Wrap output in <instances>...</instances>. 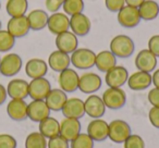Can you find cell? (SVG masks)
<instances>
[{
    "instance_id": "1",
    "label": "cell",
    "mask_w": 159,
    "mask_h": 148,
    "mask_svg": "<svg viewBox=\"0 0 159 148\" xmlns=\"http://www.w3.org/2000/svg\"><path fill=\"white\" fill-rule=\"evenodd\" d=\"M109 50L117 58L126 59L134 53L135 44L133 39L128 35H117L111 39Z\"/></svg>"
},
{
    "instance_id": "2",
    "label": "cell",
    "mask_w": 159,
    "mask_h": 148,
    "mask_svg": "<svg viewBox=\"0 0 159 148\" xmlns=\"http://www.w3.org/2000/svg\"><path fill=\"white\" fill-rule=\"evenodd\" d=\"M71 64L79 70H89L95 65L96 53L89 48H77L70 56Z\"/></svg>"
},
{
    "instance_id": "3",
    "label": "cell",
    "mask_w": 159,
    "mask_h": 148,
    "mask_svg": "<svg viewBox=\"0 0 159 148\" xmlns=\"http://www.w3.org/2000/svg\"><path fill=\"white\" fill-rule=\"evenodd\" d=\"M102 99L106 108L111 109V110H119L125 105L126 94L121 87L120 88L109 87L102 93Z\"/></svg>"
},
{
    "instance_id": "4",
    "label": "cell",
    "mask_w": 159,
    "mask_h": 148,
    "mask_svg": "<svg viewBox=\"0 0 159 148\" xmlns=\"http://www.w3.org/2000/svg\"><path fill=\"white\" fill-rule=\"evenodd\" d=\"M22 66V58L18 53H7L0 61V74L6 78H12L20 72Z\"/></svg>"
},
{
    "instance_id": "5",
    "label": "cell",
    "mask_w": 159,
    "mask_h": 148,
    "mask_svg": "<svg viewBox=\"0 0 159 148\" xmlns=\"http://www.w3.org/2000/svg\"><path fill=\"white\" fill-rule=\"evenodd\" d=\"M109 125V132H108V138L111 141L117 144H123L124 141L132 134L131 126L123 120H112Z\"/></svg>"
},
{
    "instance_id": "6",
    "label": "cell",
    "mask_w": 159,
    "mask_h": 148,
    "mask_svg": "<svg viewBox=\"0 0 159 148\" xmlns=\"http://www.w3.org/2000/svg\"><path fill=\"white\" fill-rule=\"evenodd\" d=\"M79 80L80 75L76 71L68 68L59 73L58 84L60 89H62L64 93H74L76 89H79Z\"/></svg>"
},
{
    "instance_id": "7",
    "label": "cell",
    "mask_w": 159,
    "mask_h": 148,
    "mask_svg": "<svg viewBox=\"0 0 159 148\" xmlns=\"http://www.w3.org/2000/svg\"><path fill=\"white\" fill-rule=\"evenodd\" d=\"M102 84V78L94 72H86L82 75H80L79 89L83 94L92 95V94L96 93L97 91H99Z\"/></svg>"
},
{
    "instance_id": "8",
    "label": "cell",
    "mask_w": 159,
    "mask_h": 148,
    "mask_svg": "<svg viewBox=\"0 0 159 148\" xmlns=\"http://www.w3.org/2000/svg\"><path fill=\"white\" fill-rule=\"evenodd\" d=\"M118 22L122 27L125 29H133L136 27L141 22V16L139 13V9L131 6H124L119 12H118Z\"/></svg>"
},
{
    "instance_id": "9",
    "label": "cell",
    "mask_w": 159,
    "mask_h": 148,
    "mask_svg": "<svg viewBox=\"0 0 159 148\" xmlns=\"http://www.w3.org/2000/svg\"><path fill=\"white\" fill-rule=\"evenodd\" d=\"M50 91V82L46 78H34L29 83V96L32 100H45Z\"/></svg>"
},
{
    "instance_id": "10",
    "label": "cell",
    "mask_w": 159,
    "mask_h": 148,
    "mask_svg": "<svg viewBox=\"0 0 159 148\" xmlns=\"http://www.w3.org/2000/svg\"><path fill=\"white\" fill-rule=\"evenodd\" d=\"M128 78L129 72L122 65H115L109 71H107L106 76H105L106 84L109 87H116V88H120L123 85H125V83L128 82Z\"/></svg>"
},
{
    "instance_id": "11",
    "label": "cell",
    "mask_w": 159,
    "mask_h": 148,
    "mask_svg": "<svg viewBox=\"0 0 159 148\" xmlns=\"http://www.w3.org/2000/svg\"><path fill=\"white\" fill-rule=\"evenodd\" d=\"M85 114L92 119H100L106 112V106L102 101V97L98 95L92 94L84 100Z\"/></svg>"
},
{
    "instance_id": "12",
    "label": "cell",
    "mask_w": 159,
    "mask_h": 148,
    "mask_svg": "<svg viewBox=\"0 0 159 148\" xmlns=\"http://www.w3.org/2000/svg\"><path fill=\"white\" fill-rule=\"evenodd\" d=\"M47 27L50 33L57 36L70 29V18L64 12H55L49 16Z\"/></svg>"
},
{
    "instance_id": "13",
    "label": "cell",
    "mask_w": 159,
    "mask_h": 148,
    "mask_svg": "<svg viewBox=\"0 0 159 148\" xmlns=\"http://www.w3.org/2000/svg\"><path fill=\"white\" fill-rule=\"evenodd\" d=\"M50 115V109L45 100H32L27 104V118L31 121L39 123Z\"/></svg>"
},
{
    "instance_id": "14",
    "label": "cell",
    "mask_w": 159,
    "mask_h": 148,
    "mask_svg": "<svg viewBox=\"0 0 159 148\" xmlns=\"http://www.w3.org/2000/svg\"><path fill=\"white\" fill-rule=\"evenodd\" d=\"M134 63L139 71L147 73L154 72L157 66V57L148 49H143L136 55Z\"/></svg>"
},
{
    "instance_id": "15",
    "label": "cell",
    "mask_w": 159,
    "mask_h": 148,
    "mask_svg": "<svg viewBox=\"0 0 159 148\" xmlns=\"http://www.w3.org/2000/svg\"><path fill=\"white\" fill-rule=\"evenodd\" d=\"M56 47L58 50L68 55L75 51L79 47V39L75 34L71 31H66L56 36Z\"/></svg>"
},
{
    "instance_id": "16",
    "label": "cell",
    "mask_w": 159,
    "mask_h": 148,
    "mask_svg": "<svg viewBox=\"0 0 159 148\" xmlns=\"http://www.w3.org/2000/svg\"><path fill=\"white\" fill-rule=\"evenodd\" d=\"M92 22L87 16L84 13L74 14L70 18V29L76 36H86L91 32Z\"/></svg>"
},
{
    "instance_id": "17",
    "label": "cell",
    "mask_w": 159,
    "mask_h": 148,
    "mask_svg": "<svg viewBox=\"0 0 159 148\" xmlns=\"http://www.w3.org/2000/svg\"><path fill=\"white\" fill-rule=\"evenodd\" d=\"M30 29H31V27H30L26 16L10 18V20L7 23V31L14 38L24 37L29 34Z\"/></svg>"
},
{
    "instance_id": "18",
    "label": "cell",
    "mask_w": 159,
    "mask_h": 148,
    "mask_svg": "<svg viewBox=\"0 0 159 148\" xmlns=\"http://www.w3.org/2000/svg\"><path fill=\"white\" fill-rule=\"evenodd\" d=\"M82 125L79 119L74 118H64L60 122V133L59 135L66 138V141H71L81 133Z\"/></svg>"
},
{
    "instance_id": "19",
    "label": "cell",
    "mask_w": 159,
    "mask_h": 148,
    "mask_svg": "<svg viewBox=\"0 0 159 148\" xmlns=\"http://www.w3.org/2000/svg\"><path fill=\"white\" fill-rule=\"evenodd\" d=\"M109 125L105 120L94 119L87 125V134L94 141H102L108 138Z\"/></svg>"
},
{
    "instance_id": "20",
    "label": "cell",
    "mask_w": 159,
    "mask_h": 148,
    "mask_svg": "<svg viewBox=\"0 0 159 148\" xmlns=\"http://www.w3.org/2000/svg\"><path fill=\"white\" fill-rule=\"evenodd\" d=\"M126 84H128L129 88L132 91H144L152 85V74L143 72V71H137V72H134L133 74L129 75Z\"/></svg>"
},
{
    "instance_id": "21",
    "label": "cell",
    "mask_w": 159,
    "mask_h": 148,
    "mask_svg": "<svg viewBox=\"0 0 159 148\" xmlns=\"http://www.w3.org/2000/svg\"><path fill=\"white\" fill-rule=\"evenodd\" d=\"M61 111L64 118H74L80 120L85 114L84 101L77 97L68 98Z\"/></svg>"
},
{
    "instance_id": "22",
    "label": "cell",
    "mask_w": 159,
    "mask_h": 148,
    "mask_svg": "<svg viewBox=\"0 0 159 148\" xmlns=\"http://www.w3.org/2000/svg\"><path fill=\"white\" fill-rule=\"evenodd\" d=\"M48 64L45 60L39 58H33V59H30L25 64V73L32 80L45 78L48 72Z\"/></svg>"
},
{
    "instance_id": "23",
    "label": "cell",
    "mask_w": 159,
    "mask_h": 148,
    "mask_svg": "<svg viewBox=\"0 0 159 148\" xmlns=\"http://www.w3.org/2000/svg\"><path fill=\"white\" fill-rule=\"evenodd\" d=\"M7 93L11 99H24L29 97V82L22 78H13L8 83Z\"/></svg>"
},
{
    "instance_id": "24",
    "label": "cell",
    "mask_w": 159,
    "mask_h": 148,
    "mask_svg": "<svg viewBox=\"0 0 159 148\" xmlns=\"http://www.w3.org/2000/svg\"><path fill=\"white\" fill-rule=\"evenodd\" d=\"M7 113L13 121L27 119V104L24 99H11L7 105Z\"/></svg>"
},
{
    "instance_id": "25",
    "label": "cell",
    "mask_w": 159,
    "mask_h": 148,
    "mask_svg": "<svg viewBox=\"0 0 159 148\" xmlns=\"http://www.w3.org/2000/svg\"><path fill=\"white\" fill-rule=\"evenodd\" d=\"M48 66L55 72H61L70 66L71 59L70 55L66 52H62L60 50H55L49 55L48 57Z\"/></svg>"
},
{
    "instance_id": "26",
    "label": "cell",
    "mask_w": 159,
    "mask_h": 148,
    "mask_svg": "<svg viewBox=\"0 0 159 148\" xmlns=\"http://www.w3.org/2000/svg\"><path fill=\"white\" fill-rule=\"evenodd\" d=\"M66 100H68L66 93H64L60 88H51L47 97L45 98V101H46L48 108L50 109V111H56V112L62 110Z\"/></svg>"
},
{
    "instance_id": "27",
    "label": "cell",
    "mask_w": 159,
    "mask_h": 148,
    "mask_svg": "<svg viewBox=\"0 0 159 148\" xmlns=\"http://www.w3.org/2000/svg\"><path fill=\"white\" fill-rule=\"evenodd\" d=\"M26 18L31 29H33V31H42L43 29L47 27L49 16L45 10L35 9L32 10L26 16Z\"/></svg>"
},
{
    "instance_id": "28",
    "label": "cell",
    "mask_w": 159,
    "mask_h": 148,
    "mask_svg": "<svg viewBox=\"0 0 159 148\" xmlns=\"http://www.w3.org/2000/svg\"><path fill=\"white\" fill-rule=\"evenodd\" d=\"M115 65H117V57L110 50H102L96 53L95 66L100 72L106 73Z\"/></svg>"
},
{
    "instance_id": "29",
    "label": "cell",
    "mask_w": 159,
    "mask_h": 148,
    "mask_svg": "<svg viewBox=\"0 0 159 148\" xmlns=\"http://www.w3.org/2000/svg\"><path fill=\"white\" fill-rule=\"evenodd\" d=\"M39 131L38 132L43 135L46 138H51L53 136H57L60 133V122L57 119L50 117L44 119L43 121L39 122V125H38Z\"/></svg>"
},
{
    "instance_id": "30",
    "label": "cell",
    "mask_w": 159,
    "mask_h": 148,
    "mask_svg": "<svg viewBox=\"0 0 159 148\" xmlns=\"http://www.w3.org/2000/svg\"><path fill=\"white\" fill-rule=\"evenodd\" d=\"M137 9L139 16L144 21H152L159 16V5L154 0H145Z\"/></svg>"
},
{
    "instance_id": "31",
    "label": "cell",
    "mask_w": 159,
    "mask_h": 148,
    "mask_svg": "<svg viewBox=\"0 0 159 148\" xmlns=\"http://www.w3.org/2000/svg\"><path fill=\"white\" fill-rule=\"evenodd\" d=\"M27 8H29L27 0H8L6 5V10L10 18L25 16Z\"/></svg>"
},
{
    "instance_id": "32",
    "label": "cell",
    "mask_w": 159,
    "mask_h": 148,
    "mask_svg": "<svg viewBox=\"0 0 159 148\" xmlns=\"http://www.w3.org/2000/svg\"><path fill=\"white\" fill-rule=\"evenodd\" d=\"M25 148H47V138L39 132H33L25 139Z\"/></svg>"
},
{
    "instance_id": "33",
    "label": "cell",
    "mask_w": 159,
    "mask_h": 148,
    "mask_svg": "<svg viewBox=\"0 0 159 148\" xmlns=\"http://www.w3.org/2000/svg\"><path fill=\"white\" fill-rule=\"evenodd\" d=\"M63 12L66 16H74L77 13H82L84 10V1L83 0H66L62 5Z\"/></svg>"
},
{
    "instance_id": "34",
    "label": "cell",
    "mask_w": 159,
    "mask_h": 148,
    "mask_svg": "<svg viewBox=\"0 0 159 148\" xmlns=\"http://www.w3.org/2000/svg\"><path fill=\"white\" fill-rule=\"evenodd\" d=\"M94 141L87 133H80L70 141V148H93Z\"/></svg>"
},
{
    "instance_id": "35",
    "label": "cell",
    "mask_w": 159,
    "mask_h": 148,
    "mask_svg": "<svg viewBox=\"0 0 159 148\" xmlns=\"http://www.w3.org/2000/svg\"><path fill=\"white\" fill-rule=\"evenodd\" d=\"M16 45V38L7 31L0 29V52H8Z\"/></svg>"
},
{
    "instance_id": "36",
    "label": "cell",
    "mask_w": 159,
    "mask_h": 148,
    "mask_svg": "<svg viewBox=\"0 0 159 148\" xmlns=\"http://www.w3.org/2000/svg\"><path fill=\"white\" fill-rule=\"evenodd\" d=\"M123 148H145V141L143 137L137 134H131L124 141Z\"/></svg>"
},
{
    "instance_id": "37",
    "label": "cell",
    "mask_w": 159,
    "mask_h": 148,
    "mask_svg": "<svg viewBox=\"0 0 159 148\" xmlns=\"http://www.w3.org/2000/svg\"><path fill=\"white\" fill-rule=\"evenodd\" d=\"M47 148H70V141L60 135H57L48 139Z\"/></svg>"
},
{
    "instance_id": "38",
    "label": "cell",
    "mask_w": 159,
    "mask_h": 148,
    "mask_svg": "<svg viewBox=\"0 0 159 148\" xmlns=\"http://www.w3.org/2000/svg\"><path fill=\"white\" fill-rule=\"evenodd\" d=\"M18 141L10 134H0V148H16Z\"/></svg>"
},
{
    "instance_id": "39",
    "label": "cell",
    "mask_w": 159,
    "mask_h": 148,
    "mask_svg": "<svg viewBox=\"0 0 159 148\" xmlns=\"http://www.w3.org/2000/svg\"><path fill=\"white\" fill-rule=\"evenodd\" d=\"M105 6L110 12H119L125 6V0H105Z\"/></svg>"
},
{
    "instance_id": "40",
    "label": "cell",
    "mask_w": 159,
    "mask_h": 148,
    "mask_svg": "<svg viewBox=\"0 0 159 148\" xmlns=\"http://www.w3.org/2000/svg\"><path fill=\"white\" fill-rule=\"evenodd\" d=\"M148 119L154 128L159 130V107H152L148 112Z\"/></svg>"
},
{
    "instance_id": "41",
    "label": "cell",
    "mask_w": 159,
    "mask_h": 148,
    "mask_svg": "<svg viewBox=\"0 0 159 148\" xmlns=\"http://www.w3.org/2000/svg\"><path fill=\"white\" fill-rule=\"evenodd\" d=\"M148 50L152 51L157 58L159 57V35H154L148 39Z\"/></svg>"
},
{
    "instance_id": "42",
    "label": "cell",
    "mask_w": 159,
    "mask_h": 148,
    "mask_svg": "<svg viewBox=\"0 0 159 148\" xmlns=\"http://www.w3.org/2000/svg\"><path fill=\"white\" fill-rule=\"evenodd\" d=\"M147 99L152 107H159V88L154 87L148 92Z\"/></svg>"
},
{
    "instance_id": "43",
    "label": "cell",
    "mask_w": 159,
    "mask_h": 148,
    "mask_svg": "<svg viewBox=\"0 0 159 148\" xmlns=\"http://www.w3.org/2000/svg\"><path fill=\"white\" fill-rule=\"evenodd\" d=\"M7 97H8L7 88L2 84H0V106L5 104L6 100H7Z\"/></svg>"
},
{
    "instance_id": "44",
    "label": "cell",
    "mask_w": 159,
    "mask_h": 148,
    "mask_svg": "<svg viewBox=\"0 0 159 148\" xmlns=\"http://www.w3.org/2000/svg\"><path fill=\"white\" fill-rule=\"evenodd\" d=\"M152 84L154 85V87L159 88V69H156V70L152 72Z\"/></svg>"
},
{
    "instance_id": "45",
    "label": "cell",
    "mask_w": 159,
    "mask_h": 148,
    "mask_svg": "<svg viewBox=\"0 0 159 148\" xmlns=\"http://www.w3.org/2000/svg\"><path fill=\"white\" fill-rule=\"evenodd\" d=\"M144 1L145 0H125V5L131 6V7H134V8H139Z\"/></svg>"
},
{
    "instance_id": "46",
    "label": "cell",
    "mask_w": 159,
    "mask_h": 148,
    "mask_svg": "<svg viewBox=\"0 0 159 148\" xmlns=\"http://www.w3.org/2000/svg\"><path fill=\"white\" fill-rule=\"evenodd\" d=\"M55 1H57V2H59L60 5H63V2L66 1V0H55Z\"/></svg>"
},
{
    "instance_id": "47",
    "label": "cell",
    "mask_w": 159,
    "mask_h": 148,
    "mask_svg": "<svg viewBox=\"0 0 159 148\" xmlns=\"http://www.w3.org/2000/svg\"><path fill=\"white\" fill-rule=\"evenodd\" d=\"M1 25L2 24H1V21H0V29H1Z\"/></svg>"
},
{
    "instance_id": "48",
    "label": "cell",
    "mask_w": 159,
    "mask_h": 148,
    "mask_svg": "<svg viewBox=\"0 0 159 148\" xmlns=\"http://www.w3.org/2000/svg\"><path fill=\"white\" fill-rule=\"evenodd\" d=\"M0 9H1V1H0Z\"/></svg>"
},
{
    "instance_id": "49",
    "label": "cell",
    "mask_w": 159,
    "mask_h": 148,
    "mask_svg": "<svg viewBox=\"0 0 159 148\" xmlns=\"http://www.w3.org/2000/svg\"><path fill=\"white\" fill-rule=\"evenodd\" d=\"M0 61H1V57H0Z\"/></svg>"
}]
</instances>
